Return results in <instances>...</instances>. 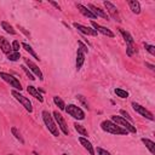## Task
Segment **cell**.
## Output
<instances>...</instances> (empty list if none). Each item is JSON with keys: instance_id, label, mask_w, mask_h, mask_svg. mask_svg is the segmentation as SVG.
I'll return each instance as SVG.
<instances>
[{"instance_id": "cell-1", "label": "cell", "mask_w": 155, "mask_h": 155, "mask_svg": "<svg viewBox=\"0 0 155 155\" xmlns=\"http://www.w3.org/2000/svg\"><path fill=\"white\" fill-rule=\"evenodd\" d=\"M101 128H102L104 132L110 133V134H120V136H127V134H128V132H127L125 128L120 127L119 125H116V124L113 122L111 120H104V121H102Z\"/></svg>"}, {"instance_id": "cell-2", "label": "cell", "mask_w": 155, "mask_h": 155, "mask_svg": "<svg viewBox=\"0 0 155 155\" xmlns=\"http://www.w3.org/2000/svg\"><path fill=\"white\" fill-rule=\"evenodd\" d=\"M41 116H42V120H44V122H45L47 130H48L54 137H58V136H59V128H58L57 124L54 122L53 116L51 115V113L47 111V110H44V111L41 113Z\"/></svg>"}, {"instance_id": "cell-3", "label": "cell", "mask_w": 155, "mask_h": 155, "mask_svg": "<svg viewBox=\"0 0 155 155\" xmlns=\"http://www.w3.org/2000/svg\"><path fill=\"white\" fill-rule=\"evenodd\" d=\"M119 31H120V34L122 35V38H124V40H125V42H126V53H127V56L131 57V56L136 52V48H134V40H133L132 35H131L128 31H126L125 29L120 28Z\"/></svg>"}, {"instance_id": "cell-4", "label": "cell", "mask_w": 155, "mask_h": 155, "mask_svg": "<svg viewBox=\"0 0 155 155\" xmlns=\"http://www.w3.org/2000/svg\"><path fill=\"white\" fill-rule=\"evenodd\" d=\"M111 121L115 122L116 125H119L120 127L125 128L127 132H131V133H137V128L128 122L126 119H124L122 116H116V115H113L111 116Z\"/></svg>"}, {"instance_id": "cell-5", "label": "cell", "mask_w": 155, "mask_h": 155, "mask_svg": "<svg viewBox=\"0 0 155 155\" xmlns=\"http://www.w3.org/2000/svg\"><path fill=\"white\" fill-rule=\"evenodd\" d=\"M0 78H1L5 82H7L11 87H13L16 91H21V90H22V85H21L19 80H18L17 78H15L13 75H11V74H8V73H5V71H0Z\"/></svg>"}, {"instance_id": "cell-6", "label": "cell", "mask_w": 155, "mask_h": 155, "mask_svg": "<svg viewBox=\"0 0 155 155\" xmlns=\"http://www.w3.org/2000/svg\"><path fill=\"white\" fill-rule=\"evenodd\" d=\"M64 110L67 111L68 115H70L71 117H74L76 120H84L85 119V113L82 111L81 108H79L75 104H68V105H65V109Z\"/></svg>"}, {"instance_id": "cell-7", "label": "cell", "mask_w": 155, "mask_h": 155, "mask_svg": "<svg viewBox=\"0 0 155 155\" xmlns=\"http://www.w3.org/2000/svg\"><path fill=\"white\" fill-rule=\"evenodd\" d=\"M11 93H12V96L15 97V99L16 101H18L23 107H24V109L27 110V111H29V113H31L33 111V105H31V102L27 98V97H24L23 94H21L18 91H16V90H12L11 91Z\"/></svg>"}, {"instance_id": "cell-8", "label": "cell", "mask_w": 155, "mask_h": 155, "mask_svg": "<svg viewBox=\"0 0 155 155\" xmlns=\"http://www.w3.org/2000/svg\"><path fill=\"white\" fill-rule=\"evenodd\" d=\"M53 119L56 120V124L58 126V128L64 133V134H69V130H68V126H67V122L64 120V117L62 116V114H59L58 111H53Z\"/></svg>"}, {"instance_id": "cell-9", "label": "cell", "mask_w": 155, "mask_h": 155, "mask_svg": "<svg viewBox=\"0 0 155 155\" xmlns=\"http://www.w3.org/2000/svg\"><path fill=\"white\" fill-rule=\"evenodd\" d=\"M132 108H133V110H134L136 113L140 114V115L144 116L145 119H148V120H150V121L154 120V115H153L148 109H145V107H143V105H140V104H138V103H136V102H132Z\"/></svg>"}, {"instance_id": "cell-10", "label": "cell", "mask_w": 155, "mask_h": 155, "mask_svg": "<svg viewBox=\"0 0 155 155\" xmlns=\"http://www.w3.org/2000/svg\"><path fill=\"white\" fill-rule=\"evenodd\" d=\"M103 4H104V6H105L108 13L111 16V18L115 19L116 22H121V17H120V15H119V11H117L116 6H115L114 4H111L110 1H104Z\"/></svg>"}, {"instance_id": "cell-11", "label": "cell", "mask_w": 155, "mask_h": 155, "mask_svg": "<svg viewBox=\"0 0 155 155\" xmlns=\"http://www.w3.org/2000/svg\"><path fill=\"white\" fill-rule=\"evenodd\" d=\"M24 59V63H25V65L27 67H29V69H30V71H33L38 78H39V80H44V74H42V71L40 70V68L33 62V61H30L29 58H23Z\"/></svg>"}, {"instance_id": "cell-12", "label": "cell", "mask_w": 155, "mask_h": 155, "mask_svg": "<svg viewBox=\"0 0 155 155\" xmlns=\"http://www.w3.org/2000/svg\"><path fill=\"white\" fill-rule=\"evenodd\" d=\"M73 25H74V28H75V29H78L79 31H81V33H82V34H85V35L97 36V34H98L93 28H91V27H86V25H82V24H80V23H78V22H74V23H73Z\"/></svg>"}, {"instance_id": "cell-13", "label": "cell", "mask_w": 155, "mask_h": 155, "mask_svg": "<svg viewBox=\"0 0 155 155\" xmlns=\"http://www.w3.org/2000/svg\"><path fill=\"white\" fill-rule=\"evenodd\" d=\"M91 25H92V28L98 33H102L103 35H105V36H108V38H114L115 35H114V33L110 30V29H108V28H105V27H103V25H101V24H98L97 22H94V21H91Z\"/></svg>"}, {"instance_id": "cell-14", "label": "cell", "mask_w": 155, "mask_h": 155, "mask_svg": "<svg viewBox=\"0 0 155 155\" xmlns=\"http://www.w3.org/2000/svg\"><path fill=\"white\" fill-rule=\"evenodd\" d=\"M94 16H99V17H102V18H104V19H108L109 18V16H108V13H105L104 12V10H102V8H99V7H97L96 5H93V4H88L87 6H86Z\"/></svg>"}, {"instance_id": "cell-15", "label": "cell", "mask_w": 155, "mask_h": 155, "mask_svg": "<svg viewBox=\"0 0 155 155\" xmlns=\"http://www.w3.org/2000/svg\"><path fill=\"white\" fill-rule=\"evenodd\" d=\"M0 48H1V51H2L6 56L10 54L11 52H13L11 44H10V42L7 41V39L4 38V36H0Z\"/></svg>"}, {"instance_id": "cell-16", "label": "cell", "mask_w": 155, "mask_h": 155, "mask_svg": "<svg viewBox=\"0 0 155 155\" xmlns=\"http://www.w3.org/2000/svg\"><path fill=\"white\" fill-rule=\"evenodd\" d=\"M85 54H86V52L79 46L78 47V51H76V69L78 70L82 67V64L85 62Z\"/></svg>"}, {"instance_id": "cell-17", "label": "cell", "mask_w": 155, "mask_h": 155, "mask_svg": "<svg viewBox=\"0 0 155 155\" xmlns=\"http://www.w3.org/2000/svg\"><path fill=\"white\" fill-rule=\"evenodd\" d=\"M79 142H80V144L88 151L90 155H94V148H93V145L91 144L90 140H87L85 137H80V138H79Z\"/></svg>"}, {"instance_id": "cell-18", "label": "cell", "mask_w": 155, "mask_h": 155, "mask_svg": "<svg viewBox=\"0 0 155 155\" xmlns=\"http://www.w3.org/2000/svg\"><path fill=\"white\" fill-rule=\"evenodd\" d=\"M76 8L80 11V13H82L85 17H88V18H91V19H94V18H97V16H94L86 6H84V5H81V4H76Z\"/></svg>"}, {"instance_id": "cell-19", "label": "cell", "mask_w": 155, "mask_h": 155, "mask_svg": "<svg viewBox=\"0 0 155 155\" xmlns=\"http://www.w3.org/2000/svg\"><path fill=\"white\" fill-rule=\"evenodd\" d=\"M27 91H28V93H29L30 96H33L34 98H36L40 103L44 102V97H42V94H41L34 86H28V87H27Z\"/></svg>"}, {"instance_id": "cell-20", "label": "cell", "mask_w": 155, "mask_h": 155, "mask_svg": "<svg viewBox=\"0 0 155 155\" xmlns=\"http://www.w3.org/2000/svg\"><path fill=\"white\" fill-rule=\"evenodd\" d=\"M128 5H130V8H131V11H132L133 13H136V15H139V13H140V4H139L138 1H136V0H130V1H128Z\"/></svg>"}, {"instance_id": "cell-21", "label": "cell", "mask_w": 155, "mask_h": 155, "mask_svg": "<svg viewBox=\"0 0 155 155\" xmlns=\"http://www.w3.org/2000/svg\"><path fill=\"white\" fill-rule=\"evenodd\" d=\"M142 142L144 143V145L148 148V150L150 151V154H154L155 153V143L148 138H142Z\"/></svg>"}, {"instance_id": "cell-22", "label": "cell", "mask_w": 155, "mask_h": 155, "mask_svg": "<svg viewBox=\"0 0 155 155\" xmlns=\"http://www.w3.org/2000/svg\"><path fill=\"white\" fill-rule=\"evenodd\" d=\"M1 28H2L6 33H8V34H11V35H16V30L13 29V27H12L10 23L2 21V22H1Z\"/></svg>"}, {"instance_id": "cell-23", "label": "cell", "mask_w": 155, "mask_h": 155, "mask_svg": "<svg viewBox=\"0 0 155 155\" xmlns=\"http://www.w3.org/2000/svg\"><path fill=\"white\" fill-rule=\"evenodd\" d=\"M21 45H22V47H23V48H24V50H25L27 52H29V54H31V56H33V57H34V58H35L36 61H40L39 56H38V54L35 53V51L33 50V47H31L30 45H28V44H25V42H22Z\"/></svg>"}, {"instance_id": "cell-24", "label": "cell", "mask_w": 155, "mask_h": 155, "mask_svg": "<svg viewBox=\"0 0 155 155\" xmlns=\"http://www.w3.org/2000/svg\"><path fill=\"white\" fill-rule=\"evenodd\" d=\"M74 127H75V130L78 131V133H80L81 136H88V132H87V130L82 126V125H80V124H78V122H75L74 124Z\"/></svg>"}, {"instance_id": "cell-25", "label": "cell", "mask_w": 155, "mask_h": 155, "mask_svg": "<svg viewBox=\"0 0 155 155\" xmlns=\"http://www.w3.org/2000/svg\"><path fill=\"white\" fill-rule=\"evenodd\" d=\"M53 102H54V104H56L61 110H64V109H65V104H64V102H63L58 96H54V97H53Z\"/></svg>"}, {"instance_id": "cell-26", "label": "cell", "mask_w": 155, "mask_h": 155, "mask_svg": "<svg viewBox=\"0 0 155 155\" xmlns=\"http://www.w3.org/2000/svg\"><path fill=\"white\" fill-rule=\"evenodd\" d=\"M114 92H115V94H116L117 97H120V98H127V97H128V92L125 91V90H122V88H115Z\"/></svg>"}, {"instance_id": "cell-27", "label": "cell", "mask_w": 155, "mask_h": 155, "mask_svg": "<svg viewBox=\"0 0 155 155\" xmlns=\"http://www.w3.org/2000/svg\"><path fill=\"white\" fill-rule=\"evenodd\" d=\"M11 132H12V134L15 136V138H16L17 140H19L22 144H24V139H23V137L21 136V133L18 132V130H17L16 127H12V128H11Z\"/></svg>"}, {"instance_id": "cell-28", "label": "cell", "mask_w": 155, "mask_h": 155, "mask_svg": "<svg viewBox=\"0 0 155 155\" xmlns=\"http://www.w3.org/2000/svg\"><path fill=\"white\" fill-rule=\"evenodd\" d=\"M19 57H21V54H19V52H11L10 54H7V59H10V61H12V62H16V61H18L19 59Z\"/></svg>"}, {"instance_id": "cell-29", "label": "cell", "mask_w": 155, "mask_h": 155, "mask_svg": "<svg viewBox=\"0 0 155 155\" xmlns=\"http://www.w3.org/2000/svg\"><path fill=\"white\" fill-rule=\"evenodd\" d=\"M76 98L80 101V103H81V104H82V105H84L86 109H90V107H88V103H87V99H86L84 96H81V94H78V96H76Z\"/></svg>"}, {"instance_id": "cell-30", "label": "cell", "mask_w": 155, "mask_h": 155, "mask_svg": "<svg viewBox=\"0 0 155 155\" xmlns=\"http://www.w3.org/2000/svg\"><path fill=\"white\" fill-rule=\"evenodd\" d=\"M144 47H145V50H147L151 56H155V47H154L153 45H149V44L144 42Z\"/></svg>"}, {"instance_id": "cell-31", "label": "cell", "mask_w": 155, "mask_h": 155, "mask_svg": "<svg viewBox=\"0 0 155 155\" xmlns=\"http://www.w3.org/2000/svg\"><path fill=\"white\" fill-rule=\"evenodd\" d=\"M21 68L23 69V71H24V73L27 74V76H28V78H29L30 80H35V78H34V74H33V73H31V71H30V70H29V69H28V68H27L25 65H22Z\"/></svg>"}, {"instance_id": "cell-32", "label": "cell", "mask_w": 155, "mask_h": 155, "mask_svg": "<svg viewBox=\"0 0 155 155\" xmlns=\"http://www.w3.org/2000/svg\"><path fill=\"white\" fill-rule=\"evenodd\" d=\"M120 114H121V115H122V117H124V119H126L128 122H132V117L130 116V114H128L126 110L121 109V110H120Z\"/></svg>"}, {"instance_id": "cell-33", "label": "cell", "mask_w": 155, "mask_h": 155, "mask_svg": "<svg viewBox=\"0 0 155 155\" xmlns=\"http://www.w3.org/2000/svg\"><path fill=\"white\" fill-rule=\"evenodd\" d=\"M96 151H97V154H98V155H111L109 151H107L105 149H103V148H101V147H97Z\"/></svg>"}, {"instance_id": "cell-34", "label": "cell", "mask_w": 155, "mask_h": 155, "mask_svg": "<svg viewBox=\"0 0 155 155\" xmlns=\"http://www.w3.org/2000/svg\"><path fill=\"white\" fill-rule=\"evenodd\" d=\"M11 46H12V50H13L15 52H18V50H19V47H21V44H19L18 40H15V41L11 44Z\"/></svg>"}, {"instance_id": "cell-35", "label": "cell", "mask_w": 155, "mask_h": 155, "mask_svg": "<svg viewBox=\"0 0 155 155\" xmlns=\"http://www.w3.org/2000/svg\"><path fill=\"white\" fill-rule=\"evenodd\" d=\"M48 2H50V4H51V5H53V6H54V7H56V8H57V10H61V6H59V5H58V4H57V2H54V1H52V0H50V1H48Z\"/></svg>"}, {"instance_id": "cell-36", "label": "cell", "mask_w": 155, "mask_h": 155, "mask_svg": "<svg viewBox=\"0 0 155 155\" xmlns=\"http://www.w3.org/2000/svg\"><path fill=\"white\" fill-rule=\"evenodd\" d=\"M145 65L149 68V69H151V70H155V67L153 65V64H150V63H148V62H145Z\"/></svg>"}, {"instance_id": "cell-37", "label": "cell", "mask_w": 155, "mask_h": 155, "mask_svg": "<svg viewBox=\"0 0 155 155\" xmlns=\"http://www.w3.org/2000/svg\"><path fill=\"white\" fill-rule=\"evenodd\" d=\"M18 28H19V29H21V30H22V31H23V33H24V34H25V35H28V36H29V35H30V34H29V33H28V31H25V29H24V28H22V27H19V25H18Z\"/></svg>"}, {"instance_id": "cell-38", "label": "cell", "mask_w": 155, "mask_h": 155, "mask_svg": "<svg viewBox=\"0 0 155 155\" xmlns=\"http://www.w3.org/2000/svg\"><path fill=\"white\" fill-rule=\"evenodd\" d=\"M62 155H68V154H62Z\"/></svg>"}, {"instance_id": "cell-39", "label": "cell", "mask_w": 155, "mask_h": 155, "mask_svg": "<svg viewBox=\"0 0 155 155\" xmlns=\"http://www.w3.org/2000/svg\"><path fill=\"white\" fill-rule=\"evenodd\" d=\"M8 155H13V154H8Z\"/></svg>"}, {"instance_id": "cell-40", "label": "cell", "mask_w": 155, "mask_h": 155, "mask_svg": "<svg viewBox=\"0 0 155 155\" xmlns=\"http://www.w3.org/2000/svg\"><path fill=\"white\" fill-rule=\"evenodd\" d=\"M34 155H36V154H34Z\"/></svg>"}]
</instances>
